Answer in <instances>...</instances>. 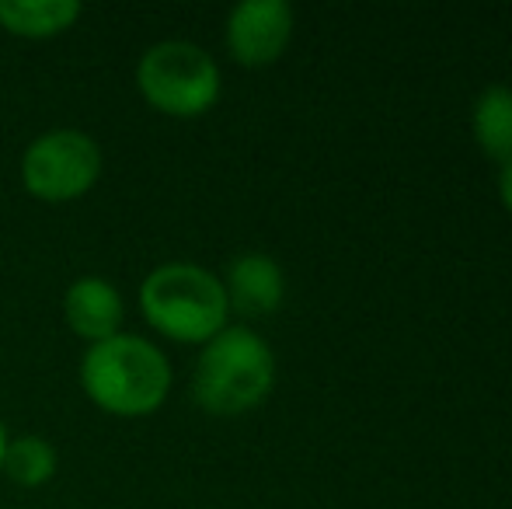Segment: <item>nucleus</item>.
Returning a JSON list of instances; mask_svg holds the SVG:
<instances>
[{"label":"nucleus","mask_w":512,"mask_h":509,"mask_svg":"<svg viewBox=\"0 0 512 509\" xmlns=\"http://www.w3.org/2000/svg\"><path fill=\"white\" fill-rule=\"evenodd\" d=\"M136 91L154 112L171 119H199L220 102L223 77L203 46L164 39L136 63Z\"/></svg>","instance_id":"4"},{"label":"nucleus","mask_w":512,"mask_h":509,"mask_svg":"<svg viewBox=\"0 0 512 509\" xmlns=\"http://www.w3.org/2000/svg\"><path fill=\"white\" fill-rule=\"evenodd\" d=\"M499 199L506 206V213L512 217V161H506L499 168Z\"/></svg>","instance_id":"12"},{"label":"nucleus","mask_w":512,"mask_h":509,"mask_svg":"<svg viewBox=\"0 0 512 509\" xmlns=\"http://www.w3.org/2000/svg\"><path fill=\"white\" fill-rule=\"evenodd\" d=\"M471 133L488 161H512V88L488 84L471 109Z\"/></svg>","instance_id":"10"},{"label":"nucleus","mask_w":512,"mask_h":509,"mask_svg":"<svg viewBox=\"0 0 512 509\" xmlns=\"http://www.w3.org/2000/svg\"><path fill=\"white\" fill-rule=\"evenodd\" d=\"M63 318L77 339L95 346V342H105L122 332L126 304H122V293L105 276H81L67 286Z\"/></svg>","instance_id":"7"},{"label":"nucleus","mask_w":512,"mask_h":509,"mask_svg":"<svg viewBox=\"0 0 512 509\" xmlns=\"http://www.w3.org/2000/svg\"><path fill=\"white\" fill-rule=\"evenodd\" d=\"M77 377L91 405L119 419L154 415L171 394L168 356L150 339L126 332L84 349Z\"/></svg>","instance_id":"1"},{"label":"nucleus","mask_w":512,"mask_h":509,"mask_svg":"<svg viewBox=\"0 0 512 509\" xmlns=\"http://www.w3.org/2000/svg\"><path fill=\"white\" fill-rule=\"evenodd\" d=\"M21 185L39 203H74L102 178V147L84 129H49L21 154Z\"/></svg>","instance_id":"5"},{"label":"nucleus","mask_w":512,"mask_h":509,"mask_svg":"<svg viewBox=\"0 0 512 509\" xmlns=\"http://www.w3.org/2000/svg\"><path fill=\"white\" fill-rule=\"evenodd\" d=\"M21 489H39L56 475V450L46 436H14L4 450V471Z\"/></svg>","instance_id":"11"},{"label":"nucleus","mask_w":512,"mask_h":509,"mask_svg":"<svg viewBox=\"0 0 512 509\" xmlns=\"http://www.w3.org/2000/svg\"><path fill=\"white\" fill-rule=\"evenodd\" d=\"M293 39V7L286 0H241L227 14L223 42L234 63L262 70L283 60Z\"/></svg>","instance_id":"6"},{"label":"nucleus","mask_w":512,"mask_h":509,"mask_svg":"<svg viewBox=\"0 0 512 509\" xmlns=\"http://www.w3.org/2000/svg\"><path fill=\"white\" fill-rule=\"evenodd\" d=\"M81 18L77 0H0V28L14 39H56Z\"/></svg>","instance_id":"9"},{"label":"nucleus","mask_w":512,"mask_h":509,"mask_svg":"<svg viewBox=\"0 0 512 509\" xmlns=\"http://www.w3.org/2000/svg\"><path fill=\"white\" fill-rule=\"evenodd\" d=\"M140 311L157 335L182 346H206L230 318L223 279L196 262H164L147 272Z\"/></svg>","instance_id":"3"},{"label":"nucleus","mask_w":512,"mask_h":509,"mask_svg":"<svg viewBox=\"0 0 512 509\" xmlns=\"http://www.w3.org/2000/svg\"><path fill=\"white\" fill-rule=\"evenodd\" d=\"M223 290H227L230 311L244 314V318H269L286 297V276L276 258L244 252L230 262L227 276H223Z\"/></svg>","instance_id":"8"},{"label":"nucleus","mask_w":512,"mask_h":509,"mask_svg":"<svg viewBox=\"0 0 512 509\" xmlns=\"http://www.w3.org/2000/svg\"><path fill=\"white\" fill-rule=\"evenodd\" d=\"M276 384V353L258 332L227 325L203 346L192 370V398L209 415L234 419L258 408Z\"/></svg>","instance_id":"2"},{"label":"nucleus","mask_w":512,"mask_h":509,"mask_svg":"<svg viewBox=\"0 0 512 509\" xmlns=\"http://www.w3.org/2000/svg\"><path fill=\"white\" fill-rule=\"evenodd\" d=\"M7 440H11V436H7L4 422H0V471H4V450H7Z\"/></svg>","instance_id":"13"}]
</instances>
